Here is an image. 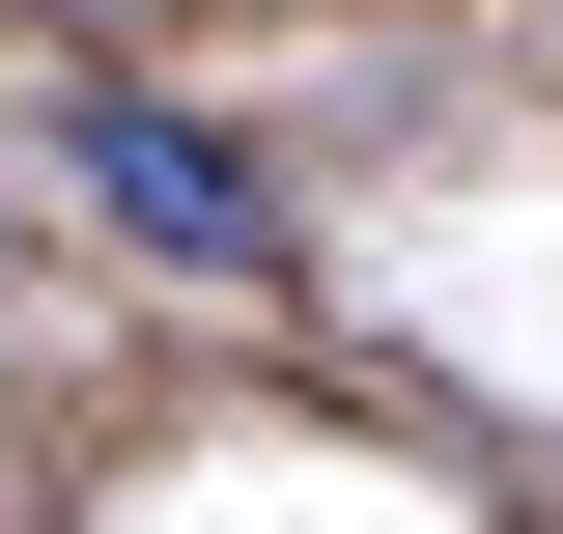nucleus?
I'll list each match as a JSON object with an SVG mask.
<instances>
[{
    "instance_id": "1",
    "label": "nucleus",
    "mask_w": 563,
    "mask_h": 534,
    "mask_svg": "<svg viewBox=\"0 0 563 534\" xmlns=\"http://www.w3.org/2000/svg\"><path fill=\"white\" fill-rule=\"evenodd\" d=\"M57 198L113 225V254L225 281V310H254V281H310V254H282V169H254L225 113H169V85H113V57H85V113H57Z\"/></svg>"
}]
</instances>
